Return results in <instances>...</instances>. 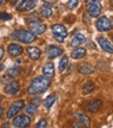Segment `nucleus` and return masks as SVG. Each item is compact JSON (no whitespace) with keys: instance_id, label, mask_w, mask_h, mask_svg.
<instances>
[{"instance_id":"obj_1","label":"nucleus","mask_w":113,"mask_h":128,"mask_svg":"<svg viewBox=\"0 0 113 128\" xmlns=\"http://www.w3.org/2000/svg\"><path fill=\"white\" fill-rule=\"evenodd\" d=\"M50 86V78L47 76H37L33 78L29 84L28 87V93L31 95H36V94H41L44 93L48 87Z\"/></svg>"},{"instance_id":"obj_2","label":"nucleus","mask_w":113,"mask_h":128,"mask_svg":"<svg viewBox=\"0 0 113 128\" xmlns=\"http://www.w3.org/2000/svg\"><path fill=\"white\" fill-rule=\"evenodd\" d=\"M12 37L23 44H31L35 40V34L29 30H17L13 32Z\"/></svg>"},{"instance_id":"obj_3","label":"nucleus","mask_w":113,"mask_h":128,"mask_svg":"<svg viewBox=\"0 0 113 128\" xmlns=\"http://www.w3.org/2000/svg\"><path fill=\"white\" fill-rule=\"evenodd\" d=\"M52 33L53 36L55 37V39L58 42H63L66 37L68 36V30L66 29L63 25L61 24H55V25L52 26Z\"/></svg>"},{"instance_id":"obj_4","label":"nucleus","mask_w":113,"mask_h":128,"mask_svg":"<svg viewBox=\"0 0 113 128\" xmlns=\"http://www.w3.org/2000/svg\"><path fill=\"white\" fill-rule=\"evenodd\" d=\"M95 27L101 32H106V31H109V30L112 29L113 24H112V21L109 18L103 16V17L99 18L98 21L95 22Z\"/></svg>"},{"instance_id":"obj_5","label":"nucleus","mask_w":113,"mask_h":128,"mask_svg":"<svg viewBox=\"0 0 113 128\" xmlns=\"http://www.w3.org/2000/svg\"><path fill=\"white\" fill-rule=\"evenodd\" d=\"M101 12H102V5H101L100 0H92L90 2L89 7H88V14H89V16L92 18L99 17Z\"/></svg>"},{"instance_id":"obj_6","label":"nucleus","mask_w":113,"mask_h":128,"mask_svg":"<svg viewBox=\"0 0 113 128\" xmlns=\"http://www.w3.org/2000/svg\"><path fill=\"white\" fill-rule=\"evenodd\" d=\"M30 122L31 120L28 116L26 115H21V116H18L16 117L14 120H13V125L15 127H27L30 125Z\"/></svg>"},{"instance_id":"obj_7","label":"nucleus","mask_w":113,"mask_h":128,"mask_svg":"<svg viewBox=\"0 0 113 128\" xmlns=\"http://www.w3.org/2000/svg\"><path fill=\"white\" fill-rule=\"evenodd\" d=\"M23 106H24V101L23 100H19V101L14 102L13 104L7 108V113H6L7 118H12L15 115H17L18 112H20L23 108Z\"/></svg>"},{"instance_id":"obj_8","label":"nucleus","mask_w":113,"mask_h":128,"mask_svg":"<svg viewBox=\"0 0 113 128\" xmlns=\"http://www.w3.org/2000/svg\"><path fill=\"white\" fill-rule=\"evenodd\" d=\"M62 49L57 46H50L46 51V56L49 59H55L56 57H58L59 55L62 54Z\"/></svg>"},{"instance_id":"obj_9","label":"nucleus","mask_w":113,"mask_h":128,"mask_svg":"<svg viewBox=\"0 0 113 128\" xmlns=\"http://www.w3.org/2000/svg\"><path fill=\"white\" fill-rule=\"evenodd\" d=\"M98 42H99V44L101 46V48L105 52L110 53V54L113 53V46L111 44V42L108 40L106 37H104V36L98 37Z\"/></svg>"},{"instance_id":"obj_10","label":"nucleus","mask_w":113,"mask_h":128,"mask_svg":"<svg viewBox=\"0 0 113 128\" xmlns=\"http://www.w3.org/2000/svg\"><path fill=\"white\" fill-rule=\"evenodd\" d=\"M43 74L47 78H53L55 74V67L52 62L46 63L43 67Z\"/></svg>"},{"instance_id":"obj_11","label":"nucleus","mask_w":113,"mask_h":128,"mask_svg":"<svg viewBox=\"0 0 113 128\" xmlns=\"http://www.w3.org/2000/svg\"><path fill=\"white\" fill-rule=\"evenodd\" d=\"M27 54L31 60H38L42 55L41 50L36 46H28L27 48Z\"/></svg>"},{"instance_id":"obj_12","label":"nucleus","mask_w":113,"mask_h":128,"mask_svg":"<svg viewBox=\"0 0 113 128\" xmlns=\"http://www.w3.org/2000/svg\"><path fill=\"white\" fill-rule=\"evenodd\" d=\"M7 51H9V54L13 57H16V56H20L23 53V48L17 44H11L7 48Z\"/></svg>"},{"instance_id":"obj_13","label":"nucleus","mask_w":113,"mask_h":128,"mask_svg":"<svg viewBox=\"0 0 113 128\" xmlns=\"http://www.w3.org/2000/svg\"><path fill=\"white\" fill-rule=\"evenodd\" d=\"M20 89V85L17 83V82H11L10 84H7L4 88V91L6 94L9 95H14L16 94Z\"/></svg>"},{"instance_id":"obj_14","label":"nucleus","mask_w":113,"mask_h":128,"mask_svg":"<svg viewBox=\"0 0 113 128\" xmlns=\"http://www.w3.org/2000/svg\"><path fill=\"white\" fill-rule=\"evenodd\" d=\"M85 40H86V38H85V36H84L83 34H81V33H77V34L74 35V37L72 38V40H71V46H73V48H77L78 46L84 44Z\"/></svg>"},{"instance_id":"obj_15","label":"nucleus","mask_w":113,"mask_h":128,"mask_svg":"<svg viewBox=\"0 0 113 128\" xmlns=\"http://www.w3.org/2000/svg\"><path fill=\"white\" fill-rule=\"evenodd\" d=\"M46 28H47L46 25L45 24H42L41 22H37V23H34V24H32V25H30V29L34 34H43L46 31Z\"/></svg>"},{"instance_id":"obj_16","label":"nucleus","mask_w":113,"mask_h":128,"mask_svg":"<svg viewBox=\"0 0 113 128\" xmlns=\"http://www.w3.org/2000/svg\"><path fill=\"white\" fill-rule=\"evenodd\" d=\"M102 106V101L101 100H92L90 102H88V104L86 106V110L88 112H90V113H95V112H98L100 110Z\"/></svg>"},{"instance_id":"obj_17","label":"nucleus","mask_w":113,"mask_h":128,"mask_svg":"<svg viewBox=\"0 0 113 128\" xmlns=\"http://www.w3.org/2000/svg\"><path fill=\"white\" fill-rule=\"evenodd\" d=\"M74 116L77 119V121L80 122L81 124H83V125H89L90 124V119L86 115H84L82 113H78V112H74Z\"/></svg>"},{"instance_id":"obj_18","label":"nucleus","mask_w":113,"mask_h":128,"mask_svg":"<svg viewBox=\"0 0 113 128\" xmlns=\"http://www.w3.org/2000/svg\"><path fill=\"white\" fill-rule=\"evenodd\" d=\"M86 55V50L83 48H76V49L71 53V57L73 59H81Z\"/></svg>"},{"instance_id":"obj_19","label":"nucleus","mask_w":113,"mask_h":128,"mask_svg":"<svg viewBox=\"0 0 113 128\" xmlns=\"http://www.w3.org/2000/svg\"><path fill=\"white\" fill-rule=\"evenodd\" d=\"M78 71L82 74H91L94 71V69L89 64H81V65L78 67Z\"/></svg>"},{"instance_id":"obj_20","label":"nucleus","mask_w":113,"mask_h":128,"mask_svg":"<svg viewBox=\"0 0 113 128\" xmlns=\"http://www.w3.org/2000/svg\"><path fill=\"white\" fill-rule=\"evenodd\" d=\"M41 14L44 16L45 18H50L52 14H53V10L49 4H44L41 8Z\"/></svg>"},{"instance_id":"obj_21","label":"nucleus","mask_w":113,"mask_h":128,"mask_svg":"<svg viewBox=\"0 0 113 128\" xmlns=\"http://www.w3.org/2000/svg\"><path fill=\"white\" fill-rule=\"evenodd\" d=\"M93 89H94V84L91 83V82H87L83 85L82 92H83V94H88V93H90Z\"/></svg>"},{"instance_id":"obj_22","label":"nucleus","mask_w":113,"mask_h":128,"mask_svg":"<svg viewBox=\"0 0 113 128\" xmlns=\"http://www.w3.org/2000/svg\"><path fill=\"white\" fill-rule=\"evenodd\" d=\"M55 102V96L54 95H49L48 97L45 99V101H44V106L49 110V108H51V106H53V103Z\"/></svg>"},{"instance_id":"obj_23","label":"nucleus","mask_w":113,"mask_h":128,"mask_svg":"<svg viewBox=\"0 0 113 128\" xmlns=\"http://www.w3.org/2000/svg\"><path fill=\"white\" fill-rule=\"evenodd\" d=\"M19 74H20V70L18 67H12L6 71V76L10 78H16L17 76H19Z\"/></svg>"},{"instance_id":"obj_24","label":"nucleus","mask_w":113,"mask_h":128,"mask_svg":"<svg viewBox=\"0 0 113 128\" xmlns=\"http://www.w3.org/2000/svg\"><path fill=\"white\" fill-rule=\"evenodd\" d=\"M68 64H69V59H68V57L64 56V57H62L61 60L59 61V70L63 71L64 69L68 67Z\"/></svg>"},{"instance_id":"obj_25","label":"nucleus","mask_w":113,"mask_h":128,"mask_svg":"<svg viewBox=\"0 0 113 128\" xmlns=\"http://www.w3.org/2000/svg\"><path fill=\"white\" fill-rule=\"evenodd\" d=\"M35 6H36V1H35V0H28L24 12H29L31 10H33Z\"/></svg>"},{"instance_id":"obj_26","label":"nucleus","mask_w":113,"mask_h":128,"mask_svg":"<svg viewBox=\"0 0 113 128\" xmlns=\"http://www.w3.org/2000/svg\"><path fill=\"white\" fill-rule=\"evenodd\" d=\"M36 112H37V108L34 104H28L26 106V113L28 115H35Z\"/></svg>"},{"instance_id":"obj_27","label":"nucleus","mask_w":113,"mask_h":128,"mask_svg":"<svg viewBox=\"0 0 113 128\" xmlns=\"http://www.w3.org/2000/svg\"><path fill=\"white\" fill-rule=\"evenodd\" d=\"M78 4H79L78 0H69L68 3H67V6H68L69 10H74L78 6Z\"/></svg>"},{"instance_id":"obj_28","label":"nucleus","mask_w":113,"mask_h":128,"mask_svg":"<svg viewBox=\"0 0 113 128\" xmlns=\"http://www.w3.org/2000/svg\"><path fill=\"white\" fill-rule=\"evenodd\" d=\"M11 19H12V16L9 14L7 12H0V20H1V21H9Z\"/></svg>"},{"instance_id":"obj_29","label":"nucleus","mask_w":113,"mask_h":128,"mask_svg":"<svg viewBox=\"0 0 113 128\" xmlns=\"http://www.w3.org/2000/svg\"><path fill=\"white\" fill-rule=\"evenodd\" d=\"M47 126V121L45 119H42V120H39V122L36 124V127L37 128H45Z\"/></svg>"},{"instance_id":"obj_30","label":"nucleus","mask_w":113,"mask_h":128,"mask_svg":"<svg viewBox=\"0 0 113 128\" xmlns=\"http://www.w3.org/2000/svg\"><path fill=\"white\" fill-rule=\"evenodd\" d=\"M3 56H4V50L2 49V48H0V60L3 58Z\"/></svg>"},{"instance_id":"obj_31","label":"nucleus","mask_w":113,"mask_h":128,"mask_svg":"<svg viewBox=\"0 0 113 128\" xmlns=\"http://www.w3.org/2000/svg\"><path fill=\"white\" fill-rule=\"evenodd\" d=\"M44 1L46 3H54V2H56V0H44Z\"/></svg>"},{"instance_id":"obj_32","label":"nucleus","mask_w":113,"mask_h":128,"mask_svg":"<svg viewBox=\"0 0 113 128\" xmlns=\"http://www.w3.org/2000/svg\"><path fill=\"white\" fill-rule=\"evenodd\" d=\"M2 114H3V110H2L1 106H0V117H1V116H2Z\"/></svg>"},{"instance_id":"obj_33","label":"nucleus","mask_w":113,"mask_h":128,"mask_svg":"<svg viewBox=\"0 0 113 128\" xmlns=\"http://www.w3.org/2000/svg\"><path fill=\"white\" fill-rule=\"evenodd\" d=\"M2 3H3V0H0V5H2Z\"/></svg>"}]
</instances>
